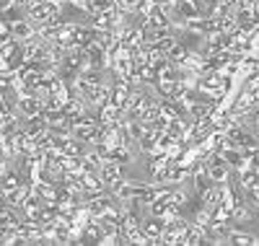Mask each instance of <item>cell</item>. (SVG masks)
Here are the masks:
<instances>
[{
  "label": "cell",
  "instance_id": "3",
  "mask_svg": "<svg viewBox=\"0 0 259 246\" xmlns=\"http://www.w3.org/2000/svg\"><path fill=\"white\" fill-rule=\"evenodd\" d=\"M239 184L241 189H256L259 187V169L256 166H246L239 171Z\"/></svg>",
  "mask_w": 259,
  "mask_h": 246
},
{
  "label": "cell",
  "instance_id": "4",
  "mask_svg": "<svg viewBox=\"0 0 259 246\" xmlns=\"http://www.w3.org/2000/svg\"><path fill=\"white\" fill-rule=\"evenodd\" d=\"M179 16H184L187 21L205 16L202 13V3H200V0H179Z\"/></svg>",
  "mask_w": 259,
  "mask_h": 246
},
{
  "label": "cell",
  "instance_id": "1",
  "mask_svg": "<svg viewBox=\"0 0 259 246\" xmlns=\"http://www.w3.org/2000/svg\"><path fill=\"white\" fill-rule=\"evenodd\" d=\"M62 13V6L57 3V0H45V3H34L26 8V16L34 21V24H45V21L55 18Z\"/></svg>",
  "mask_w": 259,
  "mask_h": 246
},
{
  "label": "cell",
  "instance_id": "5",
  "mask_svg": "<svg viewBox=\"0 0 259 246\" xmlns=\"http://www.w3.org/2000/svg\"><path fill=\"white\" fill-rule=\"evenodd\" d=\"M231 243H259V238L256 236H246V233H239V231H233V236H231Z\"/></svg>",
  "mask_w": 259,
  "mask_h": 246
},
{
  "label": "cell",
  "instance_id": "2",
  "mask_svg": "<svg viewBox=\"0 0 259 246\" xmlns=\"http://www.w3.org/2000/svg\"><path fill=\"white\" fill-rule=\"evenodd\" d=\"M99 176L104 179V184H106V189H109L112 184H117L119 179H122V163H119V161H114V158H109V161H104V163L99 166Z\"/></svg>",
  "mask_w": 259,
  "mask_h": 246
}]
</instances>
